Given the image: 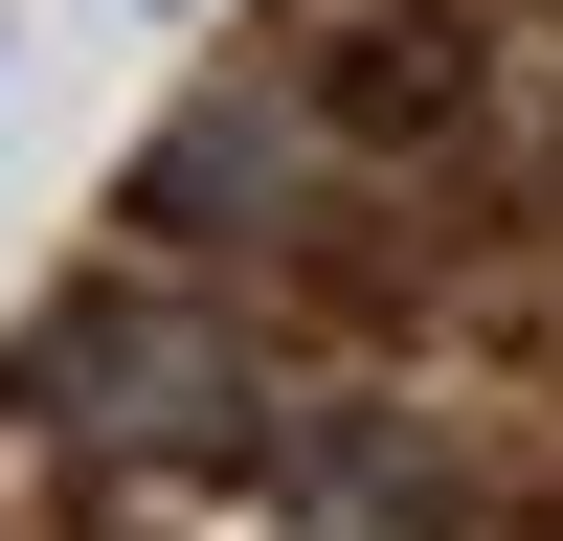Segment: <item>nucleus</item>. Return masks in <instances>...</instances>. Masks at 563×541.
Wrapping results in <instances>:
<instances>
[{"label":"nucleus","mask_w":563,"mask_h":541,"mask_svg":"<svg viewBox=\"0 0 563 541\" xmlns=\"http://www.w3.org/2000/svg\"><path fill=\"white\" fill-rule=\"evenodd\" d=\"M45 384H68V429H113V451H203L225 406H249V361L180 339V316H68V361H45Z\"/></svg>","instance_id":"f257e3e1"}]
</instances>
